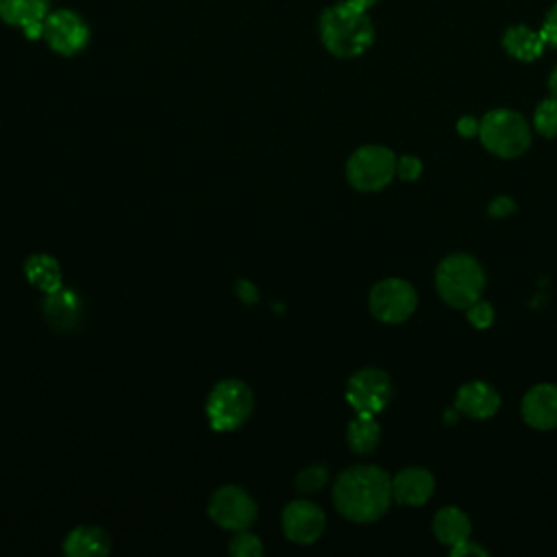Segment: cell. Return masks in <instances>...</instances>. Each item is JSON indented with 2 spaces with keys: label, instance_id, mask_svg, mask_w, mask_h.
I'll return each mask as SVG.
<instances>
[{
  "label": "cell",
  "instance_id": "27",
  "mask_svg": "<svg viewBox=\"0 0 557 557\" xmlns=\"http://www.w3.org/2000/svg\"><path fill=\"white\" fill-rule=\"evenodd\" d=\"M540 35H542V39L546 41V46L557 48V4H553L550 11L546 13L544 24H542V28H540Z\"/></svg>",
  "mask_w": 557,
  "mask_h": 557
},
{
  "label": "cell",
  "instance_id": "23",
  "mask_svg": "<svg viewBox=\"0 0 557 557\" xmlns=\"http://www.w3.org/2000/svg\"><path fill=\"white\" fill-rule=\"evenodd\" d=\"M329 481V472L324 466H307L296 474V490L302 494H313L324 487Z\"/></svg>",
  "mask_w": 557,
  "mask_h": 557
},
{
  "label": "cell",
  "instance_id": "5",
  "mask_svg": "<svg viewBox=\"0 0 557 557\" xmlns=\"http://www.w3.org/2000/svg\"><path fill=\"white\" fill-rule=\"evenodd\" d=\"M252 405H255L252 392L244 381H237V379L220 381L207 398V418L211 429L215 431L239 429L248 420Z\"/></svg>",
  "mask_w": 557,
  "mask_h": 557
},
{
  "label": "cell",
  "instance_id": "3",
  "mask_svg": "<svg viewBox=\"0 0 557 557\" xmlns=\"http://www.w3.org/2000/svg\"><path fill=\"white\" fill-rule=\"evenodd\" d=\"M435 289L448 307L466 309L483 296L485 272L472 255L453 252L435 270Z\"/></svg>",
  "mask_w": 557,
  "mask_h": 557
},
{
  "label": "cell",
  "instance_id": "17",
  "mask_svg": "<svg viewBox=\"0 0 557 557\" xmlns=\"http://www.w3.org/2000/svg\"><path fill=\"white\" fill-rule=\"evenodd\" d=\"M433 533L442 544H446L450 548L470 537V533H472L470 516L463 509L453 507V505L442 507L433 516Z\"/></svg>",
  "mask_w": 557,
  "mask_h": 557
},
{
  "label": "cell",
  "instance_id": "9",
  "mask_svg": "<svg viewBox=\"0 0 557 557\" xmlns=\"http://www.w3.org/2000/svg\"><path fill=\"white\" fill-rule=\"evenodd\" d=\"M209 516L222 529L244 531L257 520V505L246 490L224 485L213 492L209 500Z\"/></svg>",
  "mask_w": 557,
  "mask_h": 557
},
{
  "label": "cell",
  "instance_id": "13",
  "mask_svg": "<svg viewBox=\"0 0 557 557\" xmlns=\"http://www.w3.org/2000/svg\"><path fill=\"white\" fill-rule=\"evenodd\" d=\"M48 13L50 0H0V20L22 28L28 39L44 37Z\"/></svg>",
  "mask_w": 557,
  "mask_h": 557
},
{
  "label": "cell",
  "instance_id": "20",
  "mask_svg": "<svg viewBox=\"0 0 557 557\" xmlns=\"http://www.w3.org/2000/svg\"><path fill=\"white\" fill-rule=\"evenodd\" d=\"M24 274L26 278L39 287L44 294H50L61 285V268H59V261L46 252H37V255H30L24 263Z\"/></svg>",
  "mask_w": 557,
  "mask_h": 557
},
{
  "label": "cell",
  "instance_id": "14",
  "mask_svg": "<svg viewBox=\"0 0 557 557\" xmlns=\"http://www.w3.org/2000/svg\"><path fill=\"white\" fill-rule=\"evenodd\" d=\"M433 490H435V479L422 466L403 468L392 476V496L394 500L407 507L424 505L433 496Z\"/></svg>",
  "mask_w": 557,
  "mask_h": 557
},
{
  "label": "cell",
  "instance_id": "6",
  "mask_svg": "<svg viewBox=\"0 0 557 557\" xmlns=\"http://www.w3.org/2000/svg\"><path fill=\"white\" fill-rule=\"evenodd\" d=\"M396 154L379 144L357 148L346 163V178L359 191H379L396 176Z\"/></svg>",
  "mask_w": 557,
  "mask_h": 557
},
{
  "label": "cell",
  "instance_id": "31",
  "mask_svg": "<svg viewBox=\"0 0 557 557\" xmlns=\"http://www.w3.org/2000/svg\"><path fill=\"white\" fill-rule=\"evenodd\" d=\"M548 89H550V96L557 98V65L553 67V72L548 76Z\"/></svg>",
  "mask_w": 557,
  "mask_h": 557
},
{
  "label": "cell",
  "instance_id": "28",
  "mask_svg": "<svg viewBox=\"0 0 557 557\" xmlns=\"http://www.w3.org/2000/svg\"><path fill=\"white\" fill-rule=\"evenodd\" d=\"M513 211H516V202L509 196H496L487 205V213L492 218H505V215H511Z\"/></svg>",
  "mask_w": 557,
  "mask_h": 557
},
{
  "label": "cell",
  "instance_id": "25",
  "mask_svg": "<svg viewBox=\"0 0 557 557\" xmlns=\"http://www.w3.org/2000/svg\"><path fill=\"white\" fill-rule=\"evenodd\" d=\"M466 318L474 329H487L494 322V307L479 298L470 307H466Z\"/></svg>",
  "mask_w": 557,
  "mask_h": 557
},
{
  "label": "cell",
  "instance_id": "2",
  "mask_svg": "<svg viewBox=\"0 0 557 557\" xmlns=\"http://www.w3.org/2000/svg\"><path fill=\"white\" fill-rule=\"evenodd\" d=\"M324 48L342 59L363 54L374 41V28L366 9L344 0L329 7L320 17Z\"/></svg>",
  "mask_w": 557,
  "mask_h": 557
},
{
  "label": "cell",
  "instance_id": "19",
  "mask_svg": "<svg viewBox=\"0 0 557 557\" xmlns=\"http://www.w3.org/2000/svg\"><path fill=\"white\" fill-rule=\"evenodd\" d=\"M503 46L518 61H535L544 52L546 41L542 39L540 30H531L529 26L518 24L503 35Z\"/></svg>",
  "mask_w": 557,
  "mask_h": 557
},
{
  "label": "cell",
  "instance_id": "12",
  "mask_svg": "<svg viewBox=\"0 0 557 557\" xmlns=\"http://www.w3.org/2000/svg\"><path fill=\"white\" fill-rule=\"evenodd\" d=\"M522 420L537 431L557 429V385L540 383L522 396Z\"/></svg>",
  "mask_w": 557,
  "mask_h": 557
},
{
  "label": "cell",
  "instance_id": "15",
  "mask_svg": "<svg viewBox=\"0 0 557 557\" xmlns=\"http://www.w3.org/2000/svg\"><path fill=\"white\" fill-rule=\"evenodd\" d=\"M500 407L498 392L485 381H468L455 394V409L474 420L492 418Z\"/></svg>",
  "mask_w": 557,
  "mask_h": 557
},
{
  "label": "cell",
  "instance_id": "8",
  "mask_svg": "<svg viewBox=\"0 0 557 557\" xmlns=\"http://www.w3.org/2000/svg\"><path fill=\"white\" fill-rule=\"evenodd\" d=\"M392 398V383L387 372L379 368H363L348 379L346 400L357 413L376 416Z\"/></svg>",
  "mask_w": 557,
  "mask_h": 557
},
{
  "label": "cell",
  "instance_id": "16",
  "mask_svg": "<svg viewBox=\"0 0 557 557\" xmlns=\"http://www.w3.org/2000/svg\"><path fill=\"white\" fill-rule=\"evenodd\" d=\"M44 313H46V320L57 331H72L78 326V322L83 318V300L74 289L59 287V289L46 294Z\"/></svg>",
  "mask_w": 557,
  "mask_h": 557
},
{
  "label": "cell",
  "instance_id": "24",
  "mask_svg": "<svg viewBox=\"0 0 557 557\" xmlns=\"http://www.w3.org/2000/svg\"><path fill=\"white\" fill-rule=\"evenodd\" d=\"M228 550L237 557H259L263 555V546H261V540L252 533H248L246 529L244 531H237V535L231 540V546Z\"/></svg>",
  "mask_w": 557,
  "mask_h": 557
},
{
  "label": "cell",
  "instance_id": "11",
  "mask_svg": "<svg viewBox=\"0 0 557 557\" xmlns=\"http://www.w3.org/2000/svg\"><path fill=\"white\" fill-rule=\"evenodd\" d=\"M283 522V533L287 540L296 544H311L315 542L326 524L324 511L311 503V500H294L283 509L281 516Z\"/></svg>",
  "mask_w": 557,
  "mask_h": 557
},
{
  "label": "cell",
  "instance_id": "26",
  "mask_svg": "<svg viewBox=\"0 0 557 557\" xmlns=\"http://www.w3.org/2000/svg\"><path fill=\"white\" fill-rule=\"evenodd\" d=\"M422 174V163L413 154H403L396 159V176L403 181H416Z\"/></svg>",
  "mask_w": 557,
  "mask_h": 557
},
{
  "label": "cell",
  "instance_id": "30",
  "mask_svg": "<svg viewBox=\"0 0 557 557\" xmlns=\"http://www.w3.org/2000/svg\"><path fill=\"white\" fill-rule=\"evenodd\" d=\"M457 133H459L461 137L479 135V120L472 117V115H461L459 122H457Z\"/></svg>",
  "mask_w": 557,
  "mask_h": 557
},
{
  "label": "cell",
  "instance_id": "22",
  "mask_svg": "<svg viewBox=\"0 0 557 557\" xmlns=\"http://www.w3.org/2000/svg\"><path fill=\"white\" fill-rule=\"evenodd\" d=\"M533 128L542 137H546V139L557 137V98L555 96L542 100L535 107V111H533Z\"/></svg>",
  "mask_w": 557,
  "mask_h": 557
},
{
  "label": "cell",
  "instance_id": "18",
  "mask_svg": "<svg viewBox=\"0 0 557 557\" xmlns=\"http://www.w3.org/2000/svg\"><path fill=\"white\" fill-rule=\"evenodd\" d=\"M109 535L100 527H76L67 533L63 550L70 557H98L109 553Z\"/></svg>",
  "mask_w": 557,
  "mask_h": 557
},
{
  "label": "cell",
  "instance_id": "32",
  "mask_svg": "<svg viewBox=\"0 0 557 557\" xmlns=\"http://www.w3.org/2000/svg\"><path fill=\"white\" fill-rule=\"evenodd\" d=\"M348 2H352V4H357V7H361V9H370V7H374L379 0H348Z\"/></svg>",
  "mask_w": 557,
  "mask_h": 557
},
{
  "label": "cell",
  "instance_id": "21",
  "mask_svg": "<svg viewBox=\"0 0 557 557\" xmlns=\"http://www.w3.org/2000/svg\"><path fill=\"white\" fill-rule=\"evenodd\" d=\"M346 440L348 446L357 453V455H368L379 446L381 440V426L374 420V416L368 413H357L348 429H346Z\"/></svg>",
  "mask_w": 557,
  "mask_h": 557
},
{
  "label": "cell",
  "instance_id": "7",
  "mask_svg": "<svg viewBox=\"0 0 557 557\" xmlns=\"http://www.w3.org/2000/svg\"><path fill=\"white\" fill-rule=\"evenodd\" d=\"M368 305H370V313L376 320L385 324H398V322H405L416 311L418 294L409 281L389 276L379 281L370 289Z\"/></svg>",
  "mask_w": 557,
  "mask_h": 557
},
{
  "label": "cell",
  "instance_id": "4",
  "mask_svg": "<svg viewBox=\"0 0 557 557\" xmlns=\"http://www.w3.org/2000/svg\"><path fill=\"white\" fill-rule=\"evenodd\" d=\"M483 148L500 159H516L531 146L529 122L511 109H492L479 120Z\"/></svg>",
  "mask_w": 557,
  "mask_h": 557
},
{
  "label": "cell",
  "instance_id": "1",
  "mask_svg": "<svg viewBox=\"0 0 557 557\" xmlns=\"http://www.w3.org/2000/svg\"><path fill=\"white\" fill-rule=\"evenodd\" d=\"M392 500V476L379 466H352L333 485L335 509L352 522L379 520Z\"/></svg>",
  "mask_w": 557,
  "mask_h": 557
},
{
  "label": "cell",
  "instance_id": "10",
  "mask_svg": "<svg viewBox=\"0 0 557 557\" xmlns=\"http://www.w3.org/2000/svg\"><path fill=\"white\" fill-rule=\"evenodd\" d=\"M44 39L54 52H59L63 57H72V54H78L87 46L89 26L78 13H74L70 9H59V11L48 13V17H46Z\"/></svg>",
  "mask_w": 557,
  "mask_h": 557
},
{
  "label": "cell",
  "instance_id": "29",
  "mask_svg": "<svg viewBox=\"0 0 557 557\" xmlns=\"http://www.w3.org/2000/svg\"><path fill=\"white\" fill-rule=\"evenodd\" d=\"M450 555H455V557H461V555H479V557H487L490 553H487V548H483V546H479V544L470 542V537H468V540H463V542H459V544L450 546Z\"/></svg>",
  "mask_w": 557,
  "mask_h": 557
}]
</instances>
